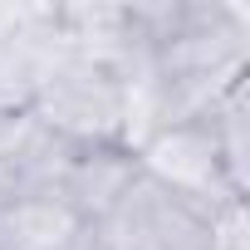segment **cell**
<instances>
[{"label": "cell", "instance_id": "cell-1", "mask_svg": "<svg viewBox=\"0 0 250 250\" xmlns=\"http://www.w3.org/2000/svg\"><path fill=\"white\" fill-rule=\"evenodd\" d=\"M30 118L69 147L133 143V88L113 64L59 54L35 88Z\"/></svg>", "mask_w": 250, "mask_h": 250}, {"label": "cell", "instance_id": "cell-2", "mask_svg": "<svg viewBox=\"0 0 250 250\" xmlns=\"http://www.w3.org/2000/svg\"><path fill=\"white\" fill-rule=\"evenodd\" d=\"M133 152H138V167L152 187H162L182 206L201 211L206 221L221 226L226 216L240 211L245 182L230 172V162H226V152H221L206 118L162 123V128H152L133 143Z\"/></svg>", "mask_w": 250, "mask_h": 250}, {"label": "cell", "instance_id": "cell-3", "mask_svg": "<svg viewBox=\"0 0 250 250\" xmlns=\"http://www.w3.org/2000/svg\"><path fill=\"white\" fill-rule=\"evenodd\" d=\"M88 230L103 250H221V226L167 196L147 177H138V187Z\"/></svg>", "mask_w": 250, "mask_h": 250}, {"label": "cell", "instance_id": "cell-4", "mask_svg": "<svg viewBox=\"0 0 250 250\" xmlns=\"http://www.w3.org/2000/svg\"><path fill=\"white\" fill-rule=\"evenodd\" d=\"M138 177H143V167H138L133 143H93V147H69L64 152L54 191L83 216V226H98L138 187Z\"/></svg>", "mask_w": 250, "mask_h": 250}, {"label": "cell", "instance_id": "cell-5", "mask_svg": "<svg viewBox=\"0 0 250 250\" xmlns=\"http://www.w3.org/2000/svg\"><path fill=\"white\" fill-rule=\"evenodd\" d=\"M83 230V216L54 187L15 191L0 201V250H69Z\"/></svg>", "mask_w": 250, "mask_h": 250}, {"label": "cell", "instance_id": "cell-6", "mask_svg": "<svg viewBox=\"0 0 250 250\" xmlns=\"http://www.w3.org/2000/svg\"><path fill=\"white\" fill-rule=\"evenodd\" d=\"M69 250H103V245H98V235H93V230H83V235H79Z\"/></svg>", "mask_w": 250, "mask_h": 250}]
</instances>
